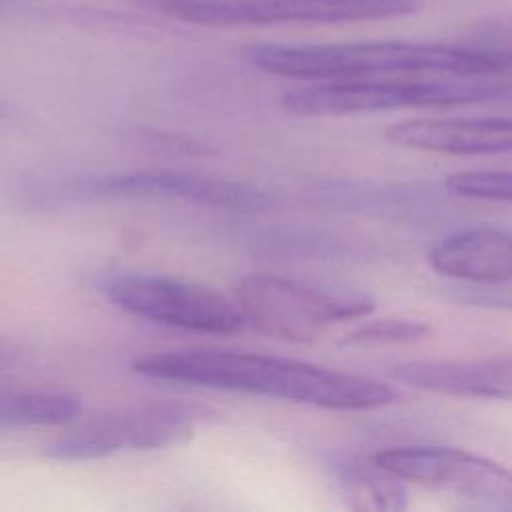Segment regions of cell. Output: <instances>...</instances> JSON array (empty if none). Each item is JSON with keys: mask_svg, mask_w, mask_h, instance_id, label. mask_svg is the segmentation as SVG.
Segmentation results:
<instances>
[{"mask_svg": "<svg viewBox=\"0 0 512 512\" xmlns=\"http://www.w3.org/2000/svg\"><path fill=\"white\" fill-rule=\"evenodd\" d=\"M132 370L154 380L268 396L328 410H372L398 398L390 384L368 376L244 350L150 352L134 358Z\"/></svg>", "mask_w": 512, "mask_h": 512, "instance_id": "cell-1", "label": "cell"}, {"mask_svg": "<svg viewBox=\"0 0 512 512\" xmlns=\"http://www.w3.org/2000/svg\"><path fill=\"white\" fill-rule=\"evenodd\" d=\"M250 66L300 80H352L404 74L500 76L510 68L506 50L428 42H344V44H252Z\"/></svg>", "mask_w": 512, "mask_h": 512, "instance_id": "cell-2", "label": "cell"}, {"mask_svg": "<svg viewBox=\"0 0 512 512\" xmlns=\"http://www.w3.org/2000/svg\"><path fill=\"white\" fill-rule=\"evenodd\" d=\"M508 96V84L498 76H454L452 80L352 78L316 80L290 88L280 106L294 116H336L394 108L462 106Z\"/></svg>", "mask_w": 512, "mask_h": 512, "instance_id": "cell-3", "label": "cell"}, {"mask_svg": "<svg viewBox=\"0 0 512 512\" xmlns=\"http://www.w3.org/2000/svg\"><path fill=\"white\" fill-rule=\"evenodd\" d=\"M234 302L246 326L288 342H314L334 322L374 310L366 294L336 292L276 274H246L234 284Z\"/></svg>", "mask_w": 512, "mask_h": 512, "instance_id": "cell-4", "label": "cell"}, {"mask_svg": "<svg viewBox=\"0 0 512 512\" xmlns=\"http://www.w3.org/2000/svg\"><path fill=\"white\" fill-rule=\"evenodd\" d=\"M164 16L202 26L346 24L416 14L420 0H138Z\"/></svg>", "mask_w": 512, "mask_h": 512, "instance_id": "cell-5", "label": "cell"}, {"mask_svg": "<svg viewBox=\"0 0 512 512\" xmlns=\"http://www.w3.org/2000/svg\"><path fill=\"white\" fill-rule=\"evenodd\" d=\"M100 290L118 308L144 320L200 334H236L246 324L234 300L220 292L158 274H112Z\"/></svg>", "mask_w": 512, "mask_h": 512, "instance_id": "cell-6", "label": "cell"}, {"mask_svg": "<svg viewBox=\"0 0 512 512\" xmlns=\"http://www.w3.org/2000/svg\"><path fill=\"white\" fill-rule=\"evenodd\" d=\"M372 462L402 482L450 492L476 506L512 510V478L498 462L444 446H396Z\"/></svg>", "mask_w": 512, "mask_h": 512, "instance_id": "cell-7", "label": "cell"}, {"mask_svg": "<svg viewBox=\"0 0 512 512\" xmlns=\"http://www.w3.org/2000/svg\"><path fill=\"white\" fill-rule=\"evenodd\" d=\"M70 190L96 196H166L202 206L236 212H262L274 206V196L254 184L190 174L180 170H134L124 174L84 176L68 184Z\"/></svg>", "mask_w": 512, "mask_h": 512, "instance_id": "cell-8", "label": "cell"}, {"mask_svg": "<svg viewBox=\"0 0 512 512\" xmlns=\"http://www.w3.org/2000/svg\"><path fill=\"white\" fill-rule=\"evenodd\" d=\"M386 140L440 154H500L512 146V124L508 116L410 118L388 126Z\"/></svg>", "mask_w": 512, "mask_h": 512, "instance_id": "cell-9", "label": "cell"}, {"mask_svg": "<svg viewBox=\"0 0 512 512\" xmlns=\"http://www.w3.org/2000/svg\"><path fill=\"white\" fill-rule=\"evenodd\" d=\"M394 380L436 394L508 400L512 392L510 354L476 360H410L396 364Z\"/></svg>", "mask_w": 512, "mask_h": 512, "instance_id": "cell-10", "label": "cell"}, {"mask_svg": "<svg viewBox=\"0 0 512 512\" xmlns=\"http://www.w3.org/2000/svg\"><path fill=\"white\" fill-rule=\"evenodd\" d=\"M430 266L450 278L500 284L512 276V238L502 228H470L428 250Z\"/></svg>", "mask_w": 512, "mask_h": 512, "instance_id": "cell-11", "label": "cell"}, {"mask_svg": "<svg viewBox=\"0 0 512 512\" xmlns=\"http://www.w3.org/2000/svg\"><path fill=\"white\" fill-rule=\"evenodd\" d=\"M206 410L184 402H146L100 416L116 450H158L180 444L194 434Z\"/></svg>", "mask_w": 512, "mask_h": 512, "instance_id": "cell-12", "label": "cell"}, {"mask_svg": "<svg viewBox=\"0 0 512 512\" xmlns=\"http://www.w3.org/2000/svg\"><path fill=\"white\" fill-rule=\"evenodd\" d=\"M344 500L352 510H402L406 508V486L400 478L374 462L348 464L340 474Z\"/></svg>", "mask_w": 512, "mask_h": 512, "instance_id": "cell-13", "label": "cell"}, {"mask_svg": "<svg viewBox=\"0 0 512 512\" xmlns=\"http://www.w3.org/2000/svg\"><path fill=\"white\" fill-rule=\"evenodd\" d=\"M80 412L82 402L70 392H0V426H54Z\"/></svg>", "mask_w": 512, "mask_h": 512, "instance_id": "cell-14", "label": "cell"}, {"mask_svg": "<svg viewBox=\"0 0 512 512\" xmlns=\"http://www.w3.org/2000/svg\"><path fill=\"white\" fill-rule=\"evenodd\" d=\"M430 334V326L422 320L410 318H384L366 322L344 336L352 346H388V344H412Z\"/></svg>", "mask_w": 512, "mask_h": 512, "instance_id": "cell-15", "label": "cell"}, {"mask_svg": "<svg viewBox=\"0 0 512 512\" xmlns=\"http://www.w3.org/2000/svg\"><path fill=\"white\" fill-rule=\"evenodd\" d=\"M446 188L462 198L508 202L512 198V174L508 170H466L446 178Z\"/></svg>", "mask_w": 512, "mask_h": 512, "instance_id": "cell-16", "label": "cell"}]
</instances>
